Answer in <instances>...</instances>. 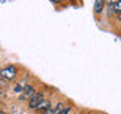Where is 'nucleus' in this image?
<instances>
[{"label":"nucleus","instance_id":"12","mask_svg":"<svg viewBox=\"0 0 121 114\" xmlns=\"http://www.w3.org/2000/svg\"><path fill=\"white\" fill-rule=\"evenodd\" d=\"M51 1L54 4H59V3H62V0H51Z\"/></svg>","mask_w":121,"mask_h":114},{"label":"nucleus","instance_id":"5","mask_svg":"<svg viewBox=\"0 0 121 114\" xmlns=\"http://www.w3.org/2000/svg\"><path fill=\"white\" fill-rule=\"evenodd\" d=\"M51 109V101L49 100H45V99H43L39 104H38V106L35 108V110H38V112H45V110Z\"/></svg>","mask_w":121,"mask_h":114},{"label":"nucleus","instance_id":"10","mask_svg":"<svg viewBox=\"0 0 121 114\" xmlns=\"http://www.w3.org/2000/svg\"><path fill=\"white\" fill-rule=\"evenodd\" d=\"M23 89H24V87H22L20 85H18V86H15L14 91H15V93H19V91H20V93H23Z\"/></svg>","mask_w":121,"mask_h":114},{"label":"nucleus","instance_id":"2","mask_svg":"<svg viewBox=\"0 0 121 114\" xmlns=\"http://www.w3.org/2000/svg\"><path fill=\"white\" fill-rule=\"evenodd\" d=\"M43 99H44V98H43V94H42V93H37V91H35L33 96L29 99L28 106H29L30 109H35L37 106H38V104H39V103L43 100Z\"/></svg>","mask_w":121,"mask_h":114},{"label":"nucleus","instance_id":"6","mask_svg":"<svg viewBox=\"0 0 121 114\" xmlns=\"http://www.w3.org/2000/svg\"><path fill=\"white\" fill-rule=\"evenodd\" d=\"M64 108H66V106H64V103H57L56 108L53 109V113H54V114H58V113L62 112Z\"/></svg>","mask_w":121,"mask_h":114},{"label":"nucleus","instance_id":"7","mask_svg":"<svg viewBox=\"0 0 121 114\" xmlns=\"http://www.w3.org/2000/svg\"><path fill=\"white\" fill-rule=\"evenodd\" d=\"M112 10H113V13H115V14H120L121 13V0H119V1L113 5Z\"/></svg>","mask_w":121,"mask_h":114},{"label":"nucleus","instance_id":"8","mask_svg":"<svg viewBox=\"0 0 121 114\" xmlns=\"http://www.w3.org/2000/svg\"><path fill=\"white\" fill-rule=\"evenodd\" d=\"M117 1H119V0H105L106 5H108V6H113Z\"/></svg>","mask_w":121,"mask_h":114},{"label":"nucleus","instance_id":"9","mask_svg":"<svg viewBox=\"0 0 121 114\" xmlns=\"http://www.w3.org/2000/svg\"><path fill=\"white\" fill-rule=\"evenodd\" d=\"M71 113H72V109L71 108H64L62 112L58 113V114H71Z\"/></svg>","mask_w":121,"mask_h":114},{"label":"nucleus","instance_id":"3","mask_svg":"<svg viewBox=\"0 0 121 114\" xmlns=\"http://www.w3.org/2000/svg\"><path fill=\"white\" fill-rule=\"evenodd\" d=\"M34 93H35V89H34L33 85H25L20 95V100H29L34 95Z\"/></svg>","mask_w":121,"mask_h":114},{"label":"nucleus","instance_id":"4","mask_svg":"<svg viewBox=\"0 0 121 114\" xmlns=\"http://www.w3.org/2000/svg\"><path fill=\"white\" fill-rule=\"evenodd\" d=\"M106 5L105 0H95V6H93V11L96 15H100L104 10V8Z\"/></svg>","mask_w":121,"mask_h":114},{"label":"nucleus","instance_id":"11","mask_svg":"<svg viewBox=\"0 0 121 114\" xmlns=\"http://www.w3.org/2000/svg\"><path fill=\"white\" fill-rule=\"evenodd\" d=\"M43 114H54V113H53V109L51 108V109H48V110H45V112H43Z\"/></svg>","mask_w":121,"mask_h":114},{"label":"nucleus","instance_id":"1","mask_svg":"<svg viewBox=\"0 0 121 114\" xmlns=\"http://www.w3.org/2000/svg\"><path fill=\"white\" fill-rule=\"evenodd\" d=\"M17 74H18L17 67L13 66V65H10V66H8L6 68H3V70L0 71V77L5 79V80H14Z\"/></svg>","mask_w":121,"mask_h":114}]
</instances>
